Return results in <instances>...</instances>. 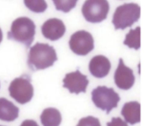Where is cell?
Masks as SVG:
<instances>
[{"instance_id": "obj_1", "label": "cell", "mask_w": 154, "mask_h": 126, "mask_svg": "<svg viewBox=\"0 0 154 126\" xmlns=\"http://www.w3.org/2000/svg\"><path fill=\"white\" fill-rule=\"evenodd\" d=\"M57 59L53 46L48 43L37 42L29 49L27 65L31 70L36 71L52 66Z\"/></svg>"}, {"instance_id": "obj_2", "label": "cell", "mask_w": 154, "mask_h": 126, "mask_svg": "<svg viewBox=\"0 0 154 126\" xmlns=\"http://www.w3.org/2000/svg\"><path fill=\"white\" fill-rule=\"evenodd\" d=\"M35 34L34 22L29 17H20L12 22L10 30L7 33V37L22 43L28 48L34 40Z\"/></svg>"}, {"instance_id": "obj_3", "label": "cell", "mask_w": 154, "mask_h": 126, "mask_svg": "<svg viewBox=\"0 0 154 126\" xmlns=\"http://www.w3.org/2000/svg\"><path fill=\"white\" fill-rule=\"evenodd\" d=\"M140 17V7L136 3H125L117 7L113 14L112 23L116 30L131 27Z\"/></svg>"}, {"instance_id": "obj_4", "label": "cell", "mask_w": 154, "mask_h": 126, "mask_svg": "<svg viewBox=\"0 0 154 126\" xmlns=\"http://www.w3.org/2000/svg\"><path fill=\"white\" fill-rule=\"evenodd\" d=\"M10 96L20 104L29 102L34 95V87L29 75L23 74L14 78L8 87Z\"/></svg>"}, {"instance_id": "obj_5", "label": "cell", "mask_w": 154, "mask_h": 126, "mask_svg": "<svg viewBox=\"0 0 154 126\" xmlns=\"http://www.w3.org/2000/svg\"><path fill=\"white\" fill-rule=\"evenodd\" d=\"M91 99L97 108L109 114L112 109L117 107L120 98L112 88L99 86L92 90Z\"/></svg>"}, {"instance_id": "obj_6", "label": "cell", "mask_w": 154, "mask_h": 126, "mask_svg": "<svg viewBox=\"0 0 154 126\" xmlns=\"http://www.w3.org/2000/svg\"><path fill=\"white\" fill-rule=\"evenodd\" d=\"M109 10L107 0H86L82 7V13L87 21L99 23L107 17Z\"/></svg>"}, {"instance_id": "obj_7", "label": "cell", "mask_w": 154, "mask_h": 126, "mask_svg": "<svg viewBox=\"0 0 154 126\" xmlns=\"http://www.w3.org/2000/svg\"><path fill=\"white\" fill-rule=\"evenodd\" d=\"M70 49L76 55H85L94 49V39L92 35L85 30L73 33L69 42Z\"/></svg>"}, {"instance_id": "obj_8", "label": "cell", "mask_w": 154, "mask_h": 126, "mask_svg": "<svg viewBox=\"0 0 154 126\" xmlns=\"http://www.w3.org/2000/svg\"><path fill=\"white\" fill-rule=\"evenodd\" d=\"M63 87L67 89L70 93L76 95L81 92L85 93L87 87L89 83L87 75L81 73L77 69L75 72H72L66 74L63 80Z\"/></svg>"}, {"instance_id": "obj_9", "label": "cell", "mask_w": 154, "mask_h": 126, "mask_svg": "<svg viewBox=\"0 0 154 126\" xmlns=\"http://www.w3.org/2000/svg\"><path fill=\"white\" fill-rule=\"evenodd\" d=\"M114 78L116 86L122 90H128L134 84L135 76L133 71L124 64L122 58H119V65L114 72Z\"/></svg>"}, {"instance_id": "obj_10", "label": "cell", "mask_w": 154, "mask_h": 126, "mask_svg": "<svg viewBox=\"0 0 154 126\" xmlns=\"http://www.w3.org/2000/svg\"><path fill=\"white\" fill-rule=\"evenodd\" d=\"M41 30L42 34L45 38L55 41L64 36L66 32V27L61 19L51 18L43 23Z\"/></svg>"}, {"instance_id": "obj_11", "label": "cell", "mask_w": 154, "mask_h": 126, "mask_svg": "<svg viewBox=\"0 0 154 126\" xmlns=\"http://www.w3.org/2000/svg\"><path fill=\"white\" fill-rule=\"evenodd\" d=\"M111 67V63L108 58L102 55L93 57L90 60L88 66L90 74L97 78L106 77L108 74Z\"/></svg>"}, {"instance_id": "obj_12", "label": "cell", "mask_w": 154, "mask_h": 126, "mask_svg": "<svg viewBox=\"0 0 154 126\" xmlns=\"http://www.w3.org/2000/svg\"><path fill=\"white\" fill-rule=\"evenodd\" d=\"M19 109L11 101L0 98V120L11 122L18 118Z\"/></svg>"}, {"instance_id": "obj_13", "label": "cell", "mask_w": 154, "mask_h": 126, "mask_svg": "<svg viewBox=\"0 0 154 126\" xmlns=\"http://www.w3.org/2000/svg\"><path fill=\"white\" fill-rule=\"evenodd\" d=\"M121 114L125 121L131 125L140 122V104L137 101L125 103L122 109Z\"/></svg>"}, {"instance_id": "obj_14", "label": "cell", "mask_w": 154, "mask_h": 126, "mask_svg": "<svg viewBox=\"0 0 154 126\" xmlns=\"http://www.w3.org/2000/svg\"><path fill=\"white\" fill-rule=\"evenodd\" d=\"M41 123L43 126H59L61 122V115L55 108H46L40 115Z\"/></svg>"}, {"instance_id": "obj_15", "label": "cell", "mask_w": 154, "mask_h": 126, "mask_svg": "<svg viewBox=\"0 0 154 126\" xmlns=\"http://www.w3.org/2000/svg\"><path fill=\"white\" fill-rule=\"evenodd\" d=\"M140 27H137L135 29H131L125 36L123 44L129 48L138 50L140 48Z\"/></svg>"}, {"instance_id": "obj_16", "label": "cell", "mask_w": 154, "mask_h": 126, "mask_svg": "<svg viewBox=\"0 0 154 126\" xmlns=\"http://www.w3.org/2000/svg\"><path fill=\"white\" fill-rule=\"evenodd\" d=\"M23 2L29 10L37 13L44 12L48 7L45 0H23Z\"/></svg>"}, {"instance_id": "obj_17", "label": "cell", "mask_w": 154, "mask_h": 126, "mask_svg": "<svg viewBox=\"0 0 154 126\" xmlns=\"http://www.w3.org/2000/svg\"><path fill=\"white\" fill-rule=\"evenodd\" d=\"M57 10L64 13L69 12L75 7L78 0H52Z\"/></svg>"}, {"instance_id": "obj_18", "label": "cell", "mask_w": 154, "mask_h": 126, "mask_svg": "<svg viewBox=\"0 0 154 126\" xmlns=\"http://www.w3.org/2000/svg\"><path fill=\"white\" fill-rule=\"evenodd\" d=\"M76 126H101L98 118L88 116L81 118Z\"/></svg>"}, {"instance_id": "obj_19", "label": "cell", "mask_w": 154, "mask_h": 126, "mask_svg": "<svg viewBox=\"0 0 154 126\" xmlns=\"http://www.w3.org/2000/svg\"><path fill=\"white\" fill-rule=\"evenodd\" d=\"M107 126H128L127 123L120 118H112L111 122L106 123Z\"/></svg>"}, {"instance_id": "obj_20", "label": "cell", "mask_w": 154, "mask_h": 126, "mask_svg": "<svg viewBox=\"0 0 154 126\" xmlns=\"http://www.w3.org/2000/svg\"><path fill=\"white\" fill-rule=\"evenodd\" d=\"M20 126H39L37 122L32 119H26L23 121Z\"/></svg>"}, {"instance_id": "obj_21", "label": "cell", "mask_w": 154, "mask_h": 126, "mask_svg": "<svg viewBox=\"0 0 154 126\" xmlns=\"http://www.w3.org/2000/svg\"><path fill=\"white\" fill-rule=\"evenodd\" d=\"M2 37H3V36H2V31L0 28V43L2 42Z\"/></svg>"}, {"instance_id": "obj_22", "label": "cell", "mask_w": 154, "mask_h": 126, "mask_svg": "<svg viewBox=\"0 0 154 126\" xmlns=\"http://www.w3.org/2000/svg\"><path fill=\"white\" fill-rule=\"evenodd\" d=\"M0 126H3V125H0Z\"/></svg>"}]
</instances>
